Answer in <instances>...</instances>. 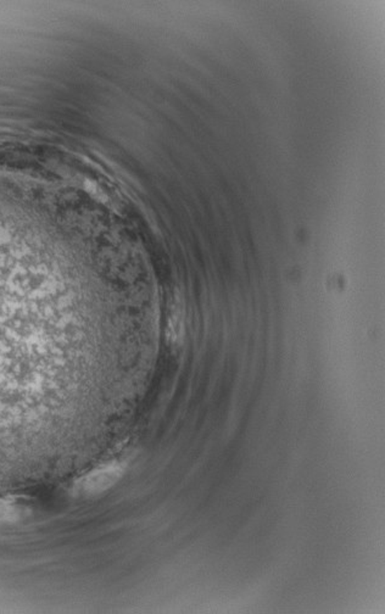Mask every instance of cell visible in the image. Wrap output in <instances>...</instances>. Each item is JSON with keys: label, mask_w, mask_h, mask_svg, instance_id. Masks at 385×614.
Instances as JSON below:
<instances>
[{"label": "cell", "mask_w": 385, "mask_h": 614, "mask_svg": "<svg viewBox=\"0 0 385 614\" xmlns=\"http://www.w3.org/2000/svg\"><path fill=\"white\" fill-rule=\"evenodd\" d=\"M122 473H123V467L120 463L107 465L102 470L94 473L90 482H88V489H92L94 491H102L105 489L110 488L120 479Z\"/></svg>", "instance_id": "cell-1"}]
</instances>
